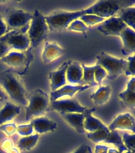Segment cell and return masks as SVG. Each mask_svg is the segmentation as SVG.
I'll list each match as a JSON object with an SVG mask.
<instances>
[{"mask_svg": "<svg viewBox=\"0 0 135 153\" xmlns=\"http://www.w3.org/2000/svg\"><path fill=\"white\" fill-rule=\"evenodd\" d=\"M0 131H3L7 136H11L17 131V126L12 123H7L0 126Z\"/></svg>", "mask_w": 135, "mask_h": 153, "instance_id": "cell-34", "label": "cell"}, {"mask_svg": "<svg viewBox=\"0 0 135 153\" xmlns=\"http://www.w3.org/2000/svg\"><path fill=\"white\" fill-rule=\"evenodd\" d=\"M81 21L85 24L87 26H92L102 23L106 19L101 17L96 16L94 14H83L80 18Z\"/></svg>", "mask_w": 135, "mask_h": 153, "instance_id": "cell-28", "label": "cell"}, {"mask_svg": "<svg viewBox=\"0 0 135 153\" xmlns=\"http://www.w3.org/2000/svg\"><path fill=\"white\" fill-rule=\"evenodd\" d=\"M122 42V54L129 55L135 53V31L126 27L119 36Z\"/></svg>", "mask_w": 135, "mask_h": 153, "instance_id": "cell-16", "label": "cell"}, {"mask_svg": "<svg viewBox=\"0 0 135 153\" xmlns=\"http://www.w3.org/2000/svg\"><path fill=\"white\" fill-rule=\"evenodd\" d=\"M67 30L72 31H76V32H81V33H85L86 31L89 30V27L87 26L80 19H76L74 20L71 24L69 25Z\"/></svg>", "mask_w": 135, "mask_h": 153, "instance_id": "cell-30", "label": "cell"}, {"mask_svg": "<svg viewBox=\"0 0 135 153\" xmlns=\"http://www.w3.org/2000/svg\"><path fill=\"white\" fill-rule=\"evenodd\" d=\"M29 27L19 30H10L2 38L0 42H4L9 46L11 50L24 52L30 49V42L27 35Z\"/></svg>", "mask_w": 135, "mask_h": 153, "instance_id": "cell-7", "label": "cell"}, {"mask_svg": "<svg viewBox=\"0 0 135 153\" xmlns=\"http://www.w3.org/2000/svg\"><path fill=\"white\" fill-rule=\"evenodd\" d=\"M27 105L26 108L25 120H29L32 118L41 117L49 108V96L42 89L38 88L31 92L27 96Z\"/></svg>", "mask_w": 135, "mask_h": 153, "instance_id": "cell-2", "label": "cell"}, {"mask_svg": "<svg viewBox=\"0 0 135 153\" xmlns=\"http://www.w3.org/2000/svg\"><path fill=\"white\" fill-rule=\"evenodd\" d=\"M122 140L126 150L135 153V133L130 134L125 132L122 135Z\"/></svg>", "mask_w": 135, "mask_h": 153, "instance_id": "cell-29", "label": "cell"}, {"mask_svg": "<svg viewBox=\"0 0 135 153\" xmlns=\"http://www.w3.org/2000/svg\"><path fill=\"white\" fill-rule=\"evenodd\" d=\"M90 87L88 85H65L61 88H58L55 91H51L49 95L50 101L63 99V98H72L76 93H80L83 91L88 89Z\"/></svg>", "mask_w": 135, "mask_h": 153, "instance_id": "cell-12", "label": "cell"}, {"mask_svg": "<svg viewBox=\"0 0 135 153\" xmlns=\"http://www.w3.org/2000/svg\"><path fill=\"white\" fill-rule=\"evenodd\" d=\"M104 142L115 146L117 149L121 153L126 151V148L124 146L122 137L119 134L118 131H110L109 134H108V136H107V139H106V140Z\"/></svg>", "mask_w": 135, "mask_h": 153, "instance_id": "cell-25", "label": "cell"}, {"mask_svg": "<svg viewBox=\"0 0 135 153\" xmlns=\"http://www.w3.org/2000/svg\"><path fill=\"white\" fill-rule=\"evenodd\" d=\"M127 61V67H126L125 75L126 76H135V53L129 56Z\"/></svg>", "mask_w": 135, "mask_h": 153, "instance_id": "cell-31", "label": "cell"}, {"mask_svg": "<svg viewBox=\"0 0 135 153\" xmlns=\"http://www.w3.org/2000/svg\"><path fill=\"white\" fill-rule=\"evenodd\" d=\"M107 74L106 70L100 65H98L97 69H95V81L97 84V85H100L102 84L103 81L105 78H107Z\"/></svg>", "mask_w": 135, "mask_h": 153, "instance_id": "cell-33", "label": "cell"}, {"mask_svg": "<svg viewBox=\"0 0 135 153\" xmlns=\"http://www.w3.org/2000/svg\"><path fill=\"white\" fill-rule=\"evenodd\" d=\"M49 31V29L45 21V16L39 10H36L27 30V35L30 42V50L38 47L47 38Z\"/></svg>", "mask_w": 135, "mask_h": 153, "instance_id": "cell-3", "label": "cell"}, {"mask_svg": "<svg viewBox=\"0 0 135 153\" xmlns=\"http://www.w3.org/2000/svg\"><path fill=\"white\" fill-rule=\"evenodd\" d=\"M95 111V108H87L83 112L84 115V122L83 127L84 130L88 132H93V131L100 130V129H108L107 126H106L100 119H98L92 115V113Z\"/></svg>", "mask_w": 135, "mask_h": 153, "instance_id": "cell-15", "label": "cell"}, {"mask_svg": "<svg viewBox=\"0 0 135 153\" xmlns=\"http://www.w3.org/2000/svg\"><path fill=\"white\" fill-rule=\"evenodd\" d=\"M30 123L33 125L34 131L39 135L53 131L57 128V124L56 122L42 116L33 118Z\"/></svg>", "mask_w": 135, "mask_h": 153, "instance_id": "cell-17", "label": "cell"}, {"mask_svg": "<svg viewBox=\"0 0 135 153\" xmlns=\"http://www.w3.org/2000/svg\"><path fill=\"white\" fill-rule=\"evenodd\" d=\"M83 15V10L76 11H56L45 16L50 31H60L67 30L71 22Z\"/></svg>", "mask_w": 135, "mask_h": 153, "instance_id": "cell-5", "label": "cell"}, {"mask_svg": "<svg viewBox=\"0 0 135 153\" xmlns=\"http://www.w3.org/2000/svg\"><path fill=\"white\" fill-rule=\"evenodd\" d=\"M39 138H40V135L37 133L28 136H24L18 142V148L23 151L31 150L37 145Z\"/></svg>", "mask_w": 135, "mask_h": 153, "instance_id": "cell-24", "label": "cell"}, {"mask_svg": "<svg viewBox=\"0 0 135 153\" xmlns=\"http://www.w3.org/2000/svg\"><path fill=\"white\" fill-rule=\"evenodd\" d=\"M11 51V49L4 42H0V60Z\"/></svg>", "mask_w": 135, "mask_h": 153, "instance_id": "cell-35", "label": "cell"}, {"mask_svg": "<svg viewBox=\"0 0 135 153\" xmlns=\"http://www.w3.org/2000/svg\"><path fill=\"white\" fill-rule=\"evenodd\" d=\"M122 153H134V152H130V151L126 150V151H125V152H123Z\"/></svg>", "mask_w": 135, "mask_h": 153, "instance_id": "cell-44", "label": "cell"}, {"mask_svg": "<svg viewBox=\"0 0 135 153\" xmlns=\"http://www.w3.org/2000/svg\"><path fill=\"white\" fill-rule=\"evenodd\" d=\"M126 27V23L119 17L113 16L99 24L97 30L106 36H120Z\"/></svg>", "mask_w": 135, "mask_h": 153, "instance_id": "cell-10", "label": "cell"}, {"mask_svg": "<svg viewBox=\"0 0 135 153\" xmlns=\"http://www.w3.org/2000/svg\"><path fill=\"white\" fill-rule=\"evenodd\" d=\"M72 153H91V149L87 144H81Z\"/></svg>", "mask_w": 135, "mask_h": 153, "instance_id": "cell-39", "label": "cell"}, {"mask_svg": "<svg viewBox=\"0 0 135 153\" xmlns=\"http://www.w3.org/2000/svg\"><path fill=\"white\" fill-rule=\"evenodd\" d=\"M33 17L30 12L24 11L22 10H10L7 12L4 19L8 31L19 30L29 27L30 22Z\"/></svg>", "mask_w": 135, "mask_h": 153, "instance_id": "cell-8", "label": "cell"}, {"mask_svg": "<svg viewBox=\"0 0 135 153\" xmlns=\"http://www.w3.org/2000/svg\"><path fill=\"white\" fill-rule=\"evenodd\" d=\"M71 61H68L64 63L54 71H51L49 74V79L50 82V88L52 91H55L61 88L67 84L66 71Z\"/></svg>", "mask_w": 135, "mask_h": 153, "instance_id": "cell-13", "label": "cell"}, {"mask_svg": "<svg viewBox=\"0 0 135 153\" xmlns=\"http://www.w3.org/2000/svg\"><path fill=\"white\" fill-rule=\"evenodd\" d=\"M49 108L62 115L65 113H83L88 108L80 105L76 99L63 98L50 101Z\"/></svg>", "mask_w": 135, "mask_h": 153, "instance_id": "cell-9", "label": "cell"}, {"mask_svg": "<svg viewBox=\"0 0 135 153\" xmlns=\"http://www.w3.org/2000/svg\"><path fill=\"white\" fill-rule=\"evenodd\" d=\"M119 98L123 107L131 109L135 108V92L124 90L119 93Z\"/></svg>", "mask_w": 135, "mask_h": 153, "instance_id": "cell-26", "label": "cell"}, {"mask_svg": "<svg viewBox=\"0 0 135 153\" xmlns=\"http://www.w3.org/2000/svg\"><path fill=\"white\" fill-rule=\"evenodd\" d=\"M111 93V88L109 85L100 86L97 90L91 94L90 99L95 105H103L110 100Z\"/></svg>", "mask_w": 135, "mask_h": 153, "instance_id": "cell-21", "label": "cell"}, {"mask_svg": "<svg viewBox=\"0 0 135 153\" xmlns=\"http://www.w3.org/2000/svg\"><path fill=\"white\" fill-rule=\"evenodd\" d=\"M8 153H20V152H19V150L18 148H13L11 150H10L9 152H8Z\"/></svg>", "mask_w": 135, "mask_h": 153, "instance_id": "cell-43", "label": "cell"}, {"mask_svg": "<svg viewBox=\"0 0 135 153\" xmlns=\"http://www.w3.org/2000/svg\"><path fill=\"white\" fill-rule=\"evenodd\" d=\"M20 113V106L7 101L0 109V126L11 121Z\"/></svg>", "mask_w": 135, "mask_h": 153, "instance_id": "cell-18", "label": "cell"}, {"mask_svg": "<svg viewBox=\"0 0 135 153\" xmlns=\"http://www.w3.org/2000/svg\"><path fill=\"white\" fill-rule=\"evenodd\" d=\"M64 120L68 124L73 128L77 132L83 134L85 132L83 122L84 115L83 113H65L61 115Z\"/></svg>", "mask_w": 135, "mask_h": 153, "instance_id": "cell-20", "label": "cell"}, {"mask_svg": "<svg viewBox=\"0 0 135 153\" xmlns=\"http://www.w3.org/2000/svg\"><path fill=\"white\" fill-rule=\"evenodd\" d=\"M118 17H119L128 27L135 31V5L121 10L119 12Z\"/></svg>", "mask_w": 135, "mask_h": 153, "instance_id": "cell-23", "label": "cell"}, {"mask_svg": "<svg viewBox=\"0 0 135 153\" xmlns=\"http://www.w3.org/2000/svg\"><path fill=\"white\" fill-rule=\"evenodd\" d=\"M110 131H130L135 133V118L133 115L125 112L118 115L108 127Z\"/></svg>", "mask_w": 135, "mask_h": 153, "instance_id": "cell-11", "label": "cell"}, {"mask_svg": "<svg viewBox=\"0 0 135 153\" xmlns=\"http://www.w3.org/2000/svg\"><path fill=\"white\" fill-rule=\"evenodd\" d=\"M8 32V28L4 19L0 16V38H2V36L5 35Z\"/></svg>", "mask_w": 135, "mask_h": 153, "instance_id": "cell-36", "label": "cell"}, {"mask_svg": "<svg viewBox=\"0 0 135 153\" xmlns=\"http://www.w3.org/2000/svg\"><path fill=\"white\" fill-rule=\"evenodd\" d=\"M109 148L110 147H108V146L99 143V144L95 145L94 153H107Z\"/></svg>", "mask_w": 135, "mask_h": 153, "instance_id": "cell-38", "label": "cell"}, {"mask_svg": "<svg viewBox=\"0 0 135 153\" xmlns=\"http://www.w3.org/2000/svg\"><path fill=\"white\" fill-rule=\"evenodd\" d=\"M14 148V144H13V142H12L9 139H7V140H4L3 142L2 143V148L6 152H9L10 150H11L12 148Z\"/></svg>", "mask_w": 135, "mask_h": 153, "instance_id": "cell-37", "label": "cell"}, {"mask_svg": "<svg viewBox=\"0 0 135 153\" xmlns=\"http://www.w3.org/2000/svg\"><path fill=\"white\" fill-rule=\"evenodd\" d=\"M125 90L128 92H135V76L131 77V80L128 81Z\"/></svg>", "mask_w": 135, "mask_h": 153, "instance_id": "cell-40", "label": "cell"}, {"mask_svg": "<svg viewBox=\"0 0 135 153\" xmlns=\"http://www.w3.org/2000/svg\"><path fill=\"white\" fill-rule=\"evenodd\" d=\"M0 86L8 97L17 105L26 106L27 93L23 84L11 69H7L0 74Z\"/></svg>", "mask_w": 135, "mask_h": 153, "instance_id": "cell-1", "label": "cell"}, {"mask_svg": "<svg viewBox=\"0 0 135 153\" xmlns=\"http://www.w3.org/2000/svg\"><path fill=\"white\" fill-rule=\"evenodd\" d=\"M83 68L78 62H71L66 71V81L70 85H80L83 78Z\"/></svg>", "mask_w": 135, "mask_h": 153, "instance_id": "cell-19", "label": "cell"}, {"mask_svg": "<svg viewBox=\"0 0 135 153\" xmlns=\"http://www.w3.org/2000/svg\"><path fill=\"white\" fill-rule=\"evenodd\" d=\"M83 68V78L80 82L81 85H88L89 87L96 86L97 84L95 81V72L97 69L98 65L95 64L92 66H88L84 64H81Z\"/></svg>", "mask_w": 135, "mask_h": 153, "instance_id": "cell-22", "label": "cell"}, {"mask_svg": "<svg viewBox=\"0 0 135 153\" xmlns=\"http://www.w3.org/2000/svg\"><path fill=\"white\" fill-rule=\"evenodd\" d=\"M65 50L56 42H46L44 45L41 59L45 64H49L64 54Z\"/></svg>", "mask_w": 135, "mask_h": 153, "instance_id": "cell-14", "label": "cell"}, {"mask_svg": "<svg viewBox=\"0 0 135 153\" xmlns=\"http://www.w3.org/2000/svg\"><path fill=\"white\" fill-rule=\"evenodd\" d=\"M8 99H9V97L7 95V93H5L4 90L0 86V106L3 105L7 101H8Z\"/></svg>", "mask_w": 135, "mask_h": 153, "instance_id": "cell-41", "label": "cell"}, {"mask_svg": "<svg viewBox=\"0 0 135 153\" xmlns=\"http://www.w3.org/2000/svg\"><path fill=\"white\" fill-rule=\"evenodd\" d=\"M96 65H100L106 70L107 74V78L114 80L122 74H125L127 61L123 58H118L107 53L102 52L96 56Z\"/></svg>", "mask_w": 135, "mask_h": 153, "instance_id": "cell-4", "label": "cell"}, {"mask_svg": "<svg viewBox=\"0 0 135 153\" xmlns=\"http://www.w3.org/2000/svg\"><path fill=\"white\" fill-rule=\"evenodd\" d=\"M17 131L19 135L24 136H28L30 135H33V132L34 131L33 128V125L31 123L28 124H21L17 126Z\"/></svg>", "mask_w": 135, "mask_h": 153, "instance_id": "cell-32", "label": "cell"}, {"mask_svg": "<svg viewBox=\"0 0 135 153\" xmlns=\"http://www.w3.org/2000/svg\"><path fill=\"white\" fill-rule=\"evenodd\" d=\"M107 153H121L117 148H109Z\"/></svg>", "mask_w": 135, "mask_h": 153, "instance_id": "cell-42", "label": "cell"}, {"mask_svg": "<svg viewBox=\"0 0 135 153\" xmlns=\"http://www.w3.org/2000/svg\"><path fill=\"white\" fill-rule=\"evenodd\" d=\"M30 50L24 52L11 50L8 54L2 57L1 62L11 67L18 74H23L27 72L29 66L33 59V55Z\"/></svg>", "mask_w": 135, "mask_h": 153, "instance_id": "cell-6", "label": "cell"}, {"mask_svg": "<svg viewBox=\"0 0 135 153\" xmlns=\"http://www.w3.org/2000/svg\"><path fill=\"white\" fill-rule=\"evenodd\" d=\"M110 132L109 129H100L93 132H88L87 138L89 139L93 143L99 144L101 142H104Z\"/></svg>", "mask_w": 135, "mask_h": 153, "instance_id": "cell-27", "label": "cell"}]
</instances>
